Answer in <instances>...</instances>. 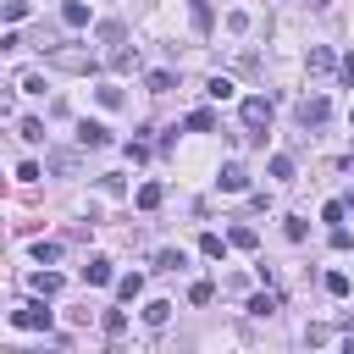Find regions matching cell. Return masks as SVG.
I'll list each match as a JSON object with an SVG mask.
<instances>
[{
    "mask_svg": "<svg viewBox=\"0 0 354 354\" xmlns=\"http://www.w3.org/2000/svg\"><path fill=\"white\" fill-rule=\"evenodd\" d=\"M205 94H210V100H232V83H227V77H210Z\"/></svg>",
    "mask_w": 354,
    "mask_h": 354,
    "instance_id": "cell-26",
    "label": "cell"
},
{
    "mask_svg": "<svg viewBox=\"0 0 354 354\" xmlns=\"http://www.w3.org/2000/svg\"><path fill=\"white\" fill-rule=\"evenodd\" d=\"M166 321H171V304L166 299H149L144 304V326H166Z\"/></svg>",
    "mask_w": 354,
    "mask_h": 354,
    "instance_id": "cell-12",
    "label": "cell"
},
{
    "mask_svg": "<svg viewBox=\"0 0 354 354\" xmlns=\"http://www.w3.org/2000/svg\"><path fill=\"white\" fill-rule=\"evenodd\" d=\"M44 55H50L55 66H66V72H94V55H83V50H55V44H50Z\"/></svg>",
    "mask_w": 354,
    "mask_h": 354,
    "instance_id": "cell-3",
    "label": "cell"
},
{
    "mask_svg": "<svg viewBox=\"0 0 354 354\" xmlns=\"http://www.w3.org/2000/svg\"><path fill=\"white\" fill-rule=\"evenodd\" d=\"M183 127H188V133H210V127H216V116H210V111H188V122H183Z\"/></svg>",
    "mask_w": 354,
    "mask_h": 354,
    "instance_id": "cell-20",
    "label": "cell"
},
{
    "mask_svg": "<svg viewBox=\"0 0 354 354\" xmlns=\"http://www.w3.org/2000/svg\"><path fill=\"white\" fill-rule=\"evenodd\" d=\"M61 22H66V28H88V22H94V11H88L83 0H66V6H61Z\"/></svg>",
    "mask_w": 354,
    "mask_h": 354,
    "instance_id": "cell-7",
    "label": "cell"
},
{
    "mask_svg": "<svg viewBox=\"0 0 354 354\" xmlns=\"http://www.w3.org/2000/svg\"><path fill=\"white\" fill-rule=\"evenodd\" d=\"M227 243H232V249H254V243H260V232H254V227H243V221H238V227H232V232H227Z\"/></svg>",
    "mask_w": 354,
    "mask_h": 354,
    "instance_id": "cell-14",
    "label": "cell"
},
{
    "mask_svg": "<svg viewBox=\"0 0 354 354\" xmlns=\"http://www.w3.org/2000/svg\"><path fill=\"white\" fill-rule=\"evenodd\" d=\"M266 122H271V100L266 94H249L243 100V127H266Z\"/></svg>",
    "mask_w": 354,
    "mask_h": 354,
    "instance_id": "cell-4",
    "label": "cell"
},
{
    "mask_svg": "<svg viewBox=\"0 0 354 354\" xmlns=\"http://www.w3.org/2000/svg\"><path fill=\"white\" fill-rule=\"evenodd\" d=\"M326 293L343 299V293H348V277H343V271H326Z\"/></svg>",
    "mask_w": 354,
    "mask_h": 354,
    "instance_id": "cell-27",
    "label": "cell"
},
{
    "mask_svg": "<svg viewBox=\"0 0 354 354\" xmlns=\"http://www.w3.org/2000/svg\"><path fill=\"white\" fill-rule=\"evenodd\" d=\"M277 304H282L277 293H254V299H249V315H277Z\"/></svg>",
    "mask_w": 354,
    "mask_h": 354,
    "instance_id": "cell-19",
    "label": "cell"
},
{
    "mask_svg": "<svg viewBox=\"0 0 354 354\" xmlns=\"http://www.w3.org/2000/svg\"><path fill=\"white\" fill-rule=\"evenodd\" d=\"M199 254H210V260H221V254H227V243H221V232H199Z\"/></svg>",
    "mask_w": 354,
    "mask_h": 354,
    "instance_id": "cell-18",
    "label": "cell"
},
{
    "mask_svg": "<svg viewBox=\"0 0 354 354\" xmlns=\"http://www.w3.org/2000/svg\"><path fill=\"white\" fill-rule=\"evenodd\" d=\"M304 61H310V72H315V77H321V72H332V66H337V55H332V50H326V44H310V55H304Z\"/></svg>",
    "mask_w": 354,
    "mask_h": 354,
    "instance_id": "cell-10",
    "label": "cell"
},
{
    "mask_svg": "<svg viewBox=\"0 0 354 354\" xmlns=\"http://www.w3.org/2000/svg\"><path fill=\"white\" fill-rule=\"evenodd\" d=\"M100 332H105V337H122V332H127V310H105V315H100Z\"/></svg>",
    "mask_w": 354,
    "mask_h": 354,
    "instance_id": "cell-13",
    "label": "cell"
},
{
    "mask_svg": "<svg viewBox=\"0 0 354 354\" xmlns=\"http://www.w3.org/2000/svg\"><path fill=\"white\" fill-rule=\"evenodd\" d=\"M155 266H160V271H177V266H188V260H183V249H160Z\"/></svg>",
    "mask_w": 354,
    "mask_h": 354,
    "instance_id": "cell-24",
    "label": "cell"
},
{
    "mask_svg": "<svg viewBox=\"0 0 354 354\" xmlns=\"http://www.w3.org/2000/svg\"><path fill=\"white\" fill-rule=\"evenodd\" d=\"M160 199H166V188H160V183H144V188H138V210H155Z\"/></svg>",
    "mask_w": 354,
    "mask_h": 354,
    "instance_id": "cell-17",
    "label": "cell"
},
{
    "mask_svg": "<svg viewBox=\"0 0 354 354\" xmlns=\"http://www.w3.org/2000/svg\"><path fill=\"white\" fill-rule=\"evenodd\" d=\"M144 83H149V94H166V88H171V83H177V77H171V72H149V77H144Z\"/></svg>",
    "mask_w": 354,
    "mask_h": 354,
    "instance_id": "cell-25",
    "label": "cell"
},
{
    "mask_svg": "<svg viewBox=\"0 0 354 354\" xmlns=\"http://www.w3.org/2000/svg\"><path fill=\"white\" fill-rule=\"evenodd\" d=\"M266 171H271L277 183H288V177H293V160H288V155H271V166H266Z\"/></svg>",
    "mask_w": 354,
    "mask_h": 354,
    "instance_id": "cell-22",
    "label": "cell"
},
{
    "mask_svg": "<svg viewBox=\"0 0 354 354\" xmlns=\"http://www.w3.org/2000/svg\"><path fill=\"white\" fill-rule=\"evenodd\" d=\"M83 282H88V288H105V282H111V260H105V254H94V260L83 266Z\"/></svg>",
    "mask_w": 354,
    "mask_h": 354,
    "instance_id": "cell-9",
    "label": "cell"
},
{
    "mask_svg": "<svg viewBox=\"0 0 354 354\" xmlns=\"http://www.w3.org/2000/svg\"><path fill=\"white\" fill-rule=\"evenodd\" d=\"M111 66H116V72H133V66H138V50L116 44V50H111Z\"/></svg>",
    "mask_w": 354,
    "mask_h": 354,
    "instance_id": "cell-16",
    "label": "cell"
},
{
    "mask_svg": "<svg viewBox=\"0 0 354 354\" xmlns=\"http://www.w3.org/2000/svg\"><path fill=\"white\" fill-rule=\"evenodd\" d=\"M326 116H332V100H326V94H304V100H299V127H304V133L321 127Z\"/></svg>",
    "mask_w": 354,
    "mask_h": 354,
    "instance_id": "cell-1",
    "label": "cell"
},
{
    "mask_svg": "<svg viewBox=\"0 0 354 354\" xmlns=\"http://www.w3.org/2000/svg\"><path fill=\"white\" fill-rule=\"evenodd\" d=\"M194 28L210 33V0H194Z\"/></svg>",
    "mask_w": 354,
    "mask_h": 354,
    "instance_id": "cell-28",
    "label": "cell"
},
{
    "mask_svg": "<svg viewBox=\"0 0 354 354\" xmlns=\"http://www.w3.org/2000/svg\"><path fill=\"white\" fill-rule=\"evenodd\" d=\"M348 122H354V111H348Z\"/></svg>",
    "mask_w": 354,
    "mask_h": 354,
    "instance_id": "cell-37",
    "label": "cell"
},
{
    "mask_svg": "<svg viewBox=\"0 0 354 354\" xmlns=\"http://www.w3.org/2000/svg\"><path fill=\"white\" fill-rule=\"evenodd\" d=\"M343 210H348V205H343V199H332V205H321V221H332V227H337V221H343Z\"/></svg>",
    "mask_w": 354,
    "mask_h": 354,
    "instance_id": "cell-30",
    "label": "cell"
},
{
    "mask_svg": "<svg viewBox=\"0 0 354 354\" xmlns=\"http://www.w3.org/2000/svg\"><path fill=\"white\" fill-rule=\"evenodd\" d=\"M282 232H288V238H293V243H299V238H304V232H310V227H304V221H299V216H288V221H282Z\"/></svg>",
    "mask_w": 354,
    "mask_h": 354,
    "instance_id": "cell-34",
    "label": "cell"
},
{
    "mask_svg": "<svg viewBox=\"0 0 354 354\" xmlns=\"http://www.w3.org/2000/svg\"><path fill=\"white\" fill-rule=\"evenodd\" d=\"M11 321L17 326H28V332H50V310L33 299V304H22V310H11Z\"/></svg>",
    "mask_w": 354,
    "mask_h": 354,
    "instance_id": "cell-2",
    "label": "cell"
},
{
    "mask_svg": "<svg viewBox=\"0 0 354 354\" xmlns=\"http://www.w3.org/2000/svg\"><path fill=\"white\" fill-rule=\"evenodd\" d=\"M348 243H354V232H348V227L337 221V227H332V249H348Z\"/></svg>",
    "mask_w": 354,
    "mask_h": 354,
    "instance_id": "cell-35",
    "label": "cell"
},
{
    "mask_svg": "<svg viewBox=\"0 0 354 354\" xmlns=\"http://www.w3.org/2000/svg\"><path fill=\"white\" fill-rule=\"evenodd\" d=\"M116 293H122V299L133 304V299L144 293V277H138V271H127V277H116Z\"/></svg>",
    "mask_w": 354,
    "mask_h": 354,
    "instance_id": "cell-15",
    "label": "cell"
},
{
    "mask_svg": "<svg viewBox=\"0 0 354 354\" xmlns=\"http://www.w3.org/2000/svg\"><path fill=\"white\" fill-rule=\"evenodd\" d=\"M188 299H194V304H210V299H216V288H210V282H194V288H188Z\"/></svg>",
    "mask_w": 354,
    "mask_h": 354,
    "instance_id": "cell-31",
    "label": "cell"
},
{
    "mask_svg": "<svg viewBox=\"0 0 354 354\" xmlns=\"http://www.w3.org/2000/svg\"><path fill=\"white\" fill-rule=\"evenodd\" d=\"M44 166H50L55 177H72V171H77V155H72V149H50V160H44Z\"/></svg>",
    "mask_w": 354,
    "mask_h": 354,
    "instance_id": "cell-11",
    "label": "cell"
},
{
    "mask_svg": "<svg viewBox=\"0 0 354 354\" xmlns=\"http://www.w3.org/2000/svg\"><path fill=\"white\" fill-rule=\"evenodd\" d=\"M100 39H105V44H122L127 33H122V22H100Z\"/></svg>",
    "mask_w": 354,
    "mask_h": 354,
    "instance_id": "cell-29",
    "label": "cell"
},
{
    "mask_svg": "<svg viewBox=\"0 0 354 354\" xmlns=\"http://www.w3.org/2000/svg\"><path fill=\"white\" fill-rule=\"evenodd\" d=\"M337 77H343V83L354 88V55H343V61H337Z\"/></svg>",
    "mask_w": 354,
    "mask_h": 354,
    "instance_id": "cell-36",
    "label": "cell"
},
{
    "mask_svg": "<svg viewBox=\"0 0 354 354\" xmlns=\"http://www.w3.org/2000/svg\"><path fill=\"white\" fill-rule=\"evenodd\" d=\"M100 105H105V111H116V105H122V88H111V83H105V88H100Z\"/></svg>",
    "mask_w": 354,
    "mask_h": 354,
    "instance_id": "cell-33",
    "label": "cell"
},
{
    "mask_svg": "<svg viewBox=\"0 0 354 354\" xmlns=\"http://www.w3.org/2000/svg\"><path fill=\"white\" fill-rule=\"evenodd\" d=\"M33 260H39V266H55V260H61V243H33Z\"/></svg>",
    "mask_w": 354,
    "mask_h": 354,
    "instance_id": "cell-23",
    "label": "cell"
},
{
    "mask_svg": "<svg viewBox=\"0 0 354 354\" xmlns=\"http://www.w3.org/2000/svg\"><path fill=\"white\" fill-rule=\"evenodd\" d=\"M28 288H33L39 299H55V293H61V271H33V277H28Z\"/></svg>",
    "mask_w": 354,
    "mask_h": 354,
    "instance_id": "cell-6",
    "label": "cell"
},
{
    "mask_svg": "<svg viewBox=\"0 0 354 354\" xmlns=\"http://www.w3.org/2000/svg\"><path fill=\"white\" fill-rule=\"evenodd\" d=\"M28 17V0H6V22H22Z\"/></svg>",
    "mask_w": 354,
    "mask_h": 354,
    "instance_id": "cell-32",
    "label": "cell"
},
{
    "mask_svg": "<svg viewBox=\"0 0 354 354\" xmlns=\"http://www.w3.org/2000/svg\"><path fill=\"white\" fill-rule=\"evenodd\" d=\"M77 144H83V149H105V144H111V127H105V122H77Z\"/></svg>",
    "mask_w": 354,
    "mask_h": 354,
    "instance_id": "cell-5",
    "label": "cell"
},
{
    "mask_svg": "<svg viewBox=\"0 0 354 354\" xmlns=\"http://www.w3.org/2000/svg\"><path fill=\"white\" fill-rule=\"evenodd\" d=\"M17 138H28V144H39V138H44V122H33V116H22V122H17Z\"/></svg>",
    "mask_w": 354,
    "mask_h": 354,
    "instance_id": "cell-21",
    "label": "cell"
},
{
    "mask_svg": "<svg viewBox=\"0 0 354 354\" xmlns=\"http://www.w3.org/2000/svg\"><path fill=\"white\" fill-rule=\"evenodd\" d=\"M243 188H249V171H243L238 160H232V166H221V194H243Z\"/></svg>",
    "mask_w": 354,
    "mask_h": 354,
    "instance_id": "cell-8",
    "label": "cell"
}]
</instances>
